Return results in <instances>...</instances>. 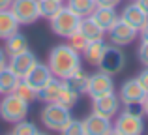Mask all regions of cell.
Listing matches in <instances>:
<instances>
[{
  "mask_svg": "<svg viewBox=\"0 0 148 135\" xmlns=\"http://www.w3.org/2000/svg\"><path fill=\"white\" fill-rule=\"evenodd\" d=\"M47 66L53 71V77L66 81L77 69H81V53H77L68 43H60L56 47H53V51L49 53Z\"/></svg>",
  "mask_w": 148,
  "mask_h": 135,
  "instance_id": "6da1fadb",
  "label": "cell"
},
{
  "mask_svg": "<svg viewBox=\"0 0 148 135\" xmlns=\"http://www.w3.org/2000/svg\"><path fill=\"white\" fill-rule=\"evenodd\" d=\"M81 15H77L75 11H71L68 6H62L53 17L49 19V26L56 36L60 38H68L71 36L75 30H79V25H81Z\"/></svg>",
  "mask_w": 148,
  "mask_h": 135,
  "instance_id": "7a4b0ae2",
  "label": "cell"
},
{
  "mask_svg": "<svg viewBox=\"0 0 148 135\" xmlns=\"http://www.w3.org/2000/svg\"><path fill=\"white\" fill-rule=\"evenodd\" d=\"M30 103L25 101L23 98L11 94H4L2 101H0V118L8 124H17V122L25 120L28 114Z\"/></svg>",
  "mask_w": 148,
  "mask_h": 135,
  "instance_id": "3957f363",
  "label": "cell"
},
{
  "mask_svg": "<svg viewBox=\"0 0 148 135\" xmlns=\"http://www.w3.org/2000/svg\"><path fill=\"white\" fill-rule=\"evenodd\" d=\"M71 120V111L62 107L60 103H45V107L41 109V124L51 132H60L68 126V122Z\"/></svg>",
  "mask_w": 148,
  "mask_h": 135,
  "instance_id": "277c9868",
  "label": "cell"
},
{
  "mask_svg": "<svg viewBox=\"0 0 148 135\" xmlns=\"http://www.w3.org/2000/svg\"><path fill=\"white\" fill-rule=\"evenodd\" d=\"M143 130H145L143 114L131 111H122L112 124V133L116 135H141Z\"/></svg>",
  "mask_w": 148,
  "mask_h": 135,
  "instance_id": "5b68a950",
  "label": "cell"
},
{
  "mask_svg": "<svg viewBox=\"0 0 148 135\" xmlns=\"http://www.w3.org/2000/svg\"><path fill=\"white\" fill-rule=\"evenodd\" d=\"M10 11L19 21V25H32L40 15V0H13L10 6Z\"/></svg>",
  "mask_w": 148,
  "mask_h": 135,
  "instance_id": "8992f818",
  "label": "cell"
},
{
  "mask_svg": "<svg viewBox=\"0 0 148 135\" xmlns=\"http://www.w3.org/2000/svg\"><path fill=\"white\" fill-rule=\"evenodd\" d=\"M124 66H126V55L120 51V47L118 45H107V49H105L103 56H101L98 64L99 71L109 73V75H116L124 69Z\"/></svg>",
  "mask_w": 148,
  "mask_h": 135,
  "instance_id": "52a82bcc",
  "label": "cell"
},
{
  "mask_svg": "<svg viewBox=\"0 0 148 135\" xmlns=\"http://www.w3.org/2000/svg\"><path fill=\"white\" fill-rule=\"evenodd\" d=\"M107 36L111 40L112 45H118V47H124V45H130L135 38L139 36V30L133 28L131 25H127L124 19H116V23L107 30Z\"/></svg>",
  "mask_w": 148,
  "mask_h": 135,
  "instance_id": "ba28073f",
  "label": "cell"
},
{
  "mask_svg": "<svg viewBox=\"0 0 148 135\" xmlns=\"http://www.w3.org/2000/svg\"><path fill=\"white\" fill-rule=\"evenodd\" d=\"M114 92V81H112V75L103 71H98L94 75L88 77V86H86V94L90 96L92 99L99 98V96L111 94Z\"/></svg>",
  "mask_w": 148,
  "mask_h": 135,
  "instance_id": "9c48e42d",
  "label": "cell"
},
{
  "mask_svg": "<svg viewBox=\"0 0 148 135\" xmlns=\"http://www.w3.org/2000/svg\"><path fill=\"white\" fill-rule=\"evenodd\" d=\"M118 111H120V98L114 92L92 99V113L96 114H101L105 118H112L118 114Z\"/></svg>",
  "mask_w": 148,
  "mask_h": 135,
  "instance_id": "30bf717a",
  "label": "cell"
},
{
  "mask_svg": "<svg viewBox=\"0 0 148 135\" xmlns=\"http://www.w3.org/2000/svg\"><path fill=\"white\" fill-rule=\"evenodd\" d=\"M120 101L124 105H130V103H143L146 98V90L141 86V83L135 79H127L126 83L120 86V94H118Z\"/></svg>",
  "mask_w": 148,
  "mask_h": 135,
  "instance_id": "8fae6325",
  "label": "cell"
},
{
  "mask_svg": "<svg viewBox=\"0 0 148 135\" xmlns=\"http://www.w3.org/2000/svg\"><path fill=\"white\" fill-rule=\"evenodd\" d=\"M83 130L84 135H109L112 133V122L111 118L92 113L83 120Z\"/></svg>",
  "mask_w": 148,
  "mask_h": 135,
  "instance_id": "7c38bea8",
  "label": "cell"
},
{
  "mask_svg": "<svg viewBox=\"0 0 148 135\" xmlns=\"http://www.w3.org/2000/svg\"><path fill=\"white\" fill-rule=\"evenodd\" d=\"M36 62H38L36 55H34V53L28 49V51L21 53V55L10 56V60H8V68H10L11 71L15 73V75H19V77L23 79V77H25L26 73L30 71V69L36 66Z\"/></svg>",
  "mask_w": 148,
  "mask_h": 135,
  "instance_id": "4fadbf2b",
  "label": "cell"
},
{
  "mask_svg": "<svg viewBox=\"0 0 148 135\" xmlns=\"http://www.w3.org/2000/svg\"><path fill=\"white\" fill-rule=\"evenodd\" d=\"M23 79H25L32 88L40 90V88L43 86L45 83H49V81L53 79V71H51V68L47 66V64H43V62H36V66L30 69V71L26 73Z\"/></svg>",
  "mask_w": 148,
  "mask_h": 135,
  "instance_id": "5bb4252c",
  "label": "cell"
},
{
  "mask_svg": "<svg viewBox=\"0 0 148 135\" xmlns=\"http://www.w3.org/2000/svg\"><path fill=\"white\" fill-rule=\"evenodd\" d=\"M120 19H124V21H126L127 25H131L133 28L141 30L143 26L146 25V21H148V13L139 6L137 2H133V4H127V6L122 10Z\"/></svg>",
  "mask_w": 148,
  "mask_h": 135,
  "instance_id": "9a60e30c",
  "label": "cell"
},
{
  "mask_svg": "<svg viewBox=\"0 0 148 135\" xmlns=\"http://www.w3.org/2000/svg\"><path fill=\"white\" fill-rule=\"evenodd\" d=\"M90 17L94 19L96 23H98V25L105 30V32H107V30H109V28H111V26L116 23V19H118V13H116V8L96 6V10L92 11Z\"/></svg>",
  "mask_w": 148,
  "mask_h": 135,
  "instance_id": "2e32d148",
  "label": "cell"
},
{
  "mask_svg": "<svg viewBox=\"0 0 148 135\" xmlns=\"http://www.w3.org/2000/svg\"><path fill=\"white\" fill-rule=\"evenodd\" d=\"M62 86H64V81L58 79V77H53L49 83H45L43 86L38 90V99H40V101H43V103H53V101H56L58 96H60Z\"/></svg>",
  "mask_w": 148,
  "mask_h": 135,
  "instance_id": "e0dca14e",
  "label": "cell"
},
{
  "mask_svg": "<svg viewBox=\"0 0 148 135\" xmlns=\"http://www.w3.org/2000/svg\"><path fill=\"white\" fill-rule=\"evenodd\" d=\"M6 43H4V51H6L8 56H15V55H21V53L28 51V40L23 36L21 32H15L11 34L10 38H6Z\"/></svg>",
  "mask_w": 148,
  "mask_h": 135,
  "instance_id": "ac0fdd59",
  "label": "cell"
},
{
  "mask_svg": "<svg viewBox=\"0 0 148 135\" xmlns=\"http://www.w3.org/2000/svg\"><path fill=\"white\" fill-rule=\"evenodd\" d=\"M79 32L86 38L88 41H96V40H103L105 36V30L101 28L98 23L88 15V17H83L81 19V25H79Z\"/></svg>",
  "mask_w": 148,
  "mask_h": 135,
  "instance_id": "d6986e66",
  "label": "cell"
},
{
  "mask_svg": "<svg viewBox=\"0 0 148 135\" xmlns=\"http://www.w3.org/2000/svg\"><path fill=\"white\" fill-rule=\"evenodd\" d=\"M19 21L10 10H0V40H6L11 34L19 32Z\"/></svg>",
  "mask_w": 148,
  "mask_h": 135,
  "instance_id": "ffe728a7",
  "label": "cell"
},
{
  "mask_svg": "<svg viewBox=\"0 0 148 135\" xmlns=\"http://www.w3.org/2000/svg\"><path fill=\"white\" fill-rule=\"evenodd\" d=\"M105 49H107V43H105L103 40H96V41H88L86 49L83 51L84 55V60H86L88 64H92V66H98L101 56H103Z\"/></svg>",
  "mask_w": 148,
  "mask_h": 135,
  "instance_id": "44dd1931",
  "label": "cell"
},
{
  "mask_svg": "<svg viewBox=\"0 0 148 135\" xmlns=\"http://www.w3.org/2000/svg\"><path fill=\"white\" fill-rule=\"evenodd\" d=\"M88 77H90V75L84 73L83 68H81V69H77L73 75H69L64 83L68 84L71 90H75L77 94H84V92H86V86H88Z\"/></svg>",
  "mask_w": 148,
  "mask_h": 135,
  "instance_id": "7402d4cb",
  "label": "cell"
},
{
  "mask_svg": "<svg viewBox=\"0 0 148 135\" xmlns=\"http://www.w3.org/2000/svg\"><path fill=\"white\" fill-rule=\"evenodd\" d=\"M19 79H21V77L15 75V73L11 71L8 66L4 68V69H0V96L11 94L13 88H15V84L19 83Z\"/></svg>",
  "mask_w": 148,
  "mask_h": 135,
  "instance_id": "603a6c76",
  "label": "cell"
},
{
  "mask_svg": "<svg viewBox=\"0 0 148 135\" xmlns=\"http://www.w3.org/2000/svg\"><path fill=\"white\" fill-rule=\"evenodd\" d=\"M66 6L81 17H88L96 10V0H66Z\"/></svg>",
  "mask_w": 148,
  "mask_h": 135,
  "instance_id": "cb8c5ba5",
  "label": "cell"
},
{
  "mask_svg": "<svg viewBox=\"0 0 148 135\" xmlns=\"http://www.w3.org/2000/svg\"><path fill=\"white\" fill-rule=\"evenodd\" d=\"M79 96L81 94H77L75 90H71V88L64 83V86H62V90H60V96H58L56 103H60L62 107H66V109L71 111L73 107L77 105V101H79Z\"/></svg>",
  "mask_w": 148,
  "mask_h": 135,
  "instance_id": "d4e9b609",
  "label": "cell"
},
{
  "mask_svg": "<svg viewBox=\"0 0 148 135\" xmlns=\"http://www.w3.org/2000/svg\"><path fill=\"white\" fill-rule=\"evenodd\" d=\"M13 94L19 96V98H23L25 101H28V103H32L34 99H38V90L30 86L25 79H19V83L15 84V88H13Z\"/></svg>",
  "mask_w": 148,
  "mask_h": 135,
  "instance_id": "484cf974",
  "label": "cell"
},
{
  "mask_svg": "<svg viewBox=\"0 0 148 135\" xmlns=\"http://www.w3.org/2000/svg\"><path fill=\"white\" fill-rule=\"evenodd\" d=\"M62 6L64 2H58V0H40V15L43 19H51Z\"/></svg>",
  "mask_w": 148,
  "mask_h": 135,
  "instance_id": "4316f807",
  "label": "cell"
},
{
  "mask_svg": "<svg viewBox=\"0 0 148 135\" xmlns=\"http://www.w3.org/2000/svg\"><path fill=\"white\" fill-rule=\"evenodd\" d=\"M13 135H40L41 132L38 130V126L34 122H28V120H21L17 124H13V130H11Z\"/></svg>",
  "mask_w": 148,
  "mask_h": 135,
  "instance_id": "83f0119b",
  "label": "cell"
},
{
  "mask_svg": "<svg viewBox=\"0 0 148 135\" xmlns=\"http://www.w3.org/2000/svg\"><path fill=\"white\" fill-rule=\"evenodd\" d=\"M68 45L73 47L77 53H83L84 49H86V45H88V40L79 32V30H75L71 36H68Z\"/></svg>",
  "mask_w": 148,
  "mask_h": 135,
  "instance_id": "f1b7e54d",
  "label": "cell"
},
{
  "mask_svg": "<svg viewBox=\"0 0 148 135\" xmlns=\"http://www.w3.org/2000/svg\"><path fill=\"white\" fill-rule=\"evenodd\" d=\"M62 133H64V135H84L83 120H75V118H71V120L68 122V126L62 130Z\"/></svg>",
  "mask_w": 148,
  "mask_h": 135,
  "instance_id": "f546056e",
  "label": "cell"
},
{
  "mask_svg": "<svg viewBox=\"0 0 148 135\" xmlns=\"http://www.w3.org/2000/svg\"><path fill=\"white\" fill-rule=\"evenodd\" d=\"M139 60L145 68H148V41H143L139 47Z\"/></svg>",
  "mask_w": 148,
  "mask_h": 135,
  "instance_id": "4dcf8cb0",
  "label": "cell"
},
{
  "mask_svg": "<svg viewBox=\"0 0 148 135\" xmlns=\"http://www.w3.org/2000/svg\"><path fill=\"white\" fill-rule=\"evenodd\" d=\"M137 81L141 83V86L145 88L146 94H148V68H145V69H143V71L137 75Z\"/></svg>",
  "mask_w": 148,
  "mask_h": 135,
  "instance_id": "1f68e13d",
  "label": "cell"
},
{
  "mask_svg": "<svg viewBox=\"0 0 148 135\" xmlns=\"http://www.w3.org/2000/svg\"><path fill=\"white\" fill-rule=\"evenodd\" d=\"M120 0H96V6H107V8H116Z\"/></svg>",
  "mask_w": 148,
  "mask_h": 135,
  "instance_id": "d6a6232c",
  "label": "cell"
},
{
  "mask_svg": "<svg viewBox=\"0 0 148 135\" xmlns=\"http://www.w3.org/2000/svg\"><path fill=\"white\" fill-rule=\"evenodd\" d=\"M6 66H8V55L4 49H0V69H4Z\"/></svg>",
  "mask_w": 148,
  "mask_h": 135,
  "instance_id": "836d02e7",
  "label": "cell"
},
{
  "mask_svg": "<svg viewBox=\"0 0 148 135\" xmlns=\"http://www.w3.org/2000/svg\"><path fill=\"white\" fill-rule=\"evenodd\" d=\"M139 36H141V41H148V21H146V25L139 30Z\"/></svg>",
  "mask_w": 148,
  "mask_h": 135,
  "instance_id": "e575fe53",
  "label": "cell"
},
{
  "mask_svg": "<svg viewBox=\"0 0 148 135\" xmlns=\"http://www.w3.org/2000/svg\"><path fill=\"white\" fill-rule=\"evenodd\" d=\"M11 2H13V0H0V10H10Z\"/></svg>",
  "mask_w": 148,
  "mask_h": 135,
  "instance_id": "d590c367",
  "label": "cell"
},
{
  "mask_svg": "<svg viewBox=\"0 0 148 135\" xmlns=\"http://www.w3.org/2000/svg\"><path fill=\"white\" fill-rule=\"evenodd\" d=\"M135 2H137V4H139V6H141V8H143V10H145V11H146V13H148V0H135Z\"/></svg>",
  "mask_w": 148,
  "mask_h": 135,
  "instance_id": "8d00e7d4",
  "label": "cell"
},
{
  "mask_svg": "<svg viewBox=\"0 0 148 135\" xmlns=\"http://www.w3.org/2000/svg\"><path fill=\"white\" fill-rule=\"evenodd\" d=\"M143 111H145V113H146V116H148V94H146L145 101H143Z\"/></svg>",
  "mask_w": 148,
  "mask_h": 135,
  "instance_id": "74e56055",
  "label": "cell"
},
{
  "mask_svg": "<svg viewBox=\"0 0 148 135\" xmlns=\"http://www.w3.org/2000/svg\"><path fill=\"white\" fill-rule=\"evenodd\" d=\"M58 2H66V0H58Z\"/></svg>",
  "mask_w": 148,
  "mask_h": 135,
  "instance_id": "f35d334b",
  "label": "cell"
}]
</instances>
